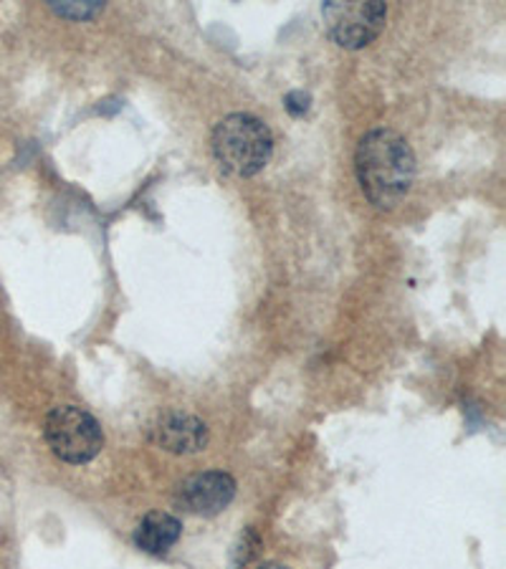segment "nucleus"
Masks as SVG:
<instances>
[{
	"label": "nucleus",
	"instance_id": "20e7f679",
	"mask_svg": "<svg viewBox=\"0 0 506 569\" xmlns=\"http://www.w3.org/2000/svg\"><path fill=\"white\" fill-rule=\"evenodd\" d=\"M321 18L329 38L342 49L357 51L382 34L388 5L380 0H329L321 5Z\"/></svg>",
	"mask_w": 506,
	"mask_h": 569
},
{
	"label": "nucleus",
	"instance_id": "7ed1b4c3",
	"mask_svg": "<svg viewBox=\"0 0 506 569\" xmlns=\"http://www.w3.org/2000/svg\"><path fill=\"white\" fill-rule=\"evenodd\" d=\"M43 435L53 456L64 460V464H89L104 448V433L97 418L84 407L61 405L53 407L46 418Z\"/></svg>",
	"mask_w": 506,
	"mask_h": 569
},
{
	"label": "nucleus",
	"instance_id": "9b49d317",
	"mask_svg": "<svg viewBox=\"0 0 506 569\" xmlns=\"http://www.w3.org/2000/svg\"><path fill=\"white\" fill-rule=\"evenodd\" d=\"M261 569H289V567H283V565H264V567H261Z\"/></svg>",
	"mask_w": 506,
	"mask_h": 569
},
{
	"label": "nucleus",
	"instance_id": "9d476101",
	"mask_svg": "<svg viewBox=\"0 0 506 569\" xmlns=\"http://www.w3.org/2000/svg\"><path fill=\"white\" fill-rule=\"evenodd\" d=\"M258 547V536L256 532H253V529H249L246 534L241 536V544L239 547H236V559H233V567H241V565H246L253 552H256Z\"/></svg>",
	"mask_w": 506,
	"mask_h": 569
},
{
	"label": "nucleus",
	"instance_id": "423d86ee",
	"mask_svg": "<svg viewBox=\"0 0 506 569\" xmlns=\"http://www.w3.org/2000/svg\"><path fill=\"white\" fill-rule=\"evenodd\" d=\"M150 441L175 456H190L208 445V426L193 413L167 410L152 422Z\"/></svg>",
	"mask_w": 506,
	"mask_h": 569
},
{
	"label": "nucleus",
	"instance_id": "6e6552de",
	"mask_svg": "<svg viewBox=\"0 0 506 569\" xmlns=\"http://www.w3.org/2000/svg\"><path fill=\"white\" fill-rule=\"evenodd\" d=\"M53 11H56L59 15H64V18H91V15L102 11V3H51Z\"/></svg>",
	"mask_w": 506,
	"mask_h": 569
},
{
	"label": "nucleus",
	"instance_id": "0eeeda50",
	"mask_svg": "<svg viewBox=\"0 0 506 569\" xmlns=\"http://www.w3.org/2000/svg\"><path fill=\"white\" fill-rule=\"evenodd\" d=\"M182 534V524L178 517H173V514L167 511H152L144 517L140 524L135 529V544L137 549L148 552L152 557H160V555H167L175 544H178Z\"/></svg>",
	"mask_w": 506,
	"mask_h": 569
},
{
	"label": "nucleus",
	"instance_id": "f03ea898",
	"mask_svg": "<svg viewBox=\"0 0 506 569\" xmlns=\"http://www.w3.org/2000/svg\"><path fill=\"white\" fill-rule=\"evenodd\" d=\"M211 148L220 170L236 178H253L271 163L274 137L266 122L246 112H236L213 129Z\"/></svg>",
	"mask_w": 506,
	"mask_h": 569
},
{
	"label": "nucleus",
	"instance_id": "39448f33",
	"mask_svg": "<svg viewBox=\"0 0 506 569\" xmlns=\"http://www.w3.org/2000/svg\"><path fill=\"white\" fill-rule=\"evenodd\" d=\"M236 496L233 476L224 471H205L186 479L175 491V506L193 517H216Z\"/></svg>",
	"mask_w": 506,
	"mask_h": 569
},
{
	"label": "nucleus",
	"instance_id": "1a4fd4ad",
	"mask_svg": "<svg viewBox=\"0 0 506 569\" xmlns=\"http://www.w3.org/2000/svg\"><path fill=\"white\" fill-rule=\"evenodd\" d=\"M283 106H287V112L291 114V117H304L312 106V97L302 89H294L283 97Z\"/></svg>",
	"mask_w": 506,
	"mask_h": 569
},
{
	"label": "nucleus",
	"instance_id": "f257e3e1",
	"mask_svg": "<svg viewBox=\"0 0 506 569\" xmlns=\"http://www.w3.org/2000/svg\"><path fill=\"white\" fill-rule=\"evenodd\" d=\"M355 170L365 198L380 211H390L413 188L416 155L403 135L393 129H372L357 144Z\"/></svg>",
	"mask_w": 506,
	"mask_h": 569
}]
</instances>
